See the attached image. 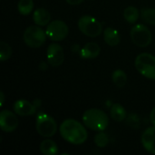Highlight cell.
Returning <instances> with one entry per match:
<instances>
[{
    "label": "cell",
    "mask_w": 155,
    "mask_h": 155,
    "mask_svg": "<svg viewBox=\"0 0 155 155\" xmlns=\"http://www.w3.org/2000/svg\"><path fill=\"white\" fill-rule=\"evenodd\" d=\"M47 63L53 67L60 66L64 61V52L63 47L56 43L49 45L46 50Z\"/></svg>",
    "instance_id": "obj_9"
},
{
    "label": "cell",
    "mask_w": 155,
    "mask_h": 155,
    "mask_svg": "<svg viewBox=\"0 0 155 155\" xmlns=\"http://www.w3.org/2000/svg\"><path fill=\"white\" fill-rule=\"evenodd\" d=\"M65 1L67 4H69L71 5H77L84 2V0H65Z\"/></svg>",
    "instance_id": "obj_25"
},
{
    "label": "cell",
    "mask_w": 155,
    "mask_h": 155,
    "mask_svg": "<svg viewBox=\"0 0 155 155\" xmlns=\"http://www.w3.org/2000/svg\"><path fill=\"white\" fill-rule=\"evenodd\" d=\"M82 119L85 127L92 131H104L109 125L108 115L104 111L97 108L86 110L84 113Z\"/></svg>",
    "instance_id": "obj_2"
},
{
    "label": "cell",
    "mask_w": 155,
    "mask_h": 155,
    "mask_svg": "<svg viewBox=\"0 0 155 155\" xmlns=\"http://www.w3.org/2000/svg\"><path fill=\"white\" fill-rule=\"evenodd\" d=\"M68 32L69 28L67 25L62 20L51 21L46 25L45 29L47 37L54 42H59L65 39V37L68 35Z\"/></svg>",
    "instance_id": "obj_8"
},
{
    "label": "cell",
    "mask_w": 155,
    "mask_h": 155,
    "mask_svg": "<svg viewBox=\"0 0 155 155\" xmlns=\"http://www.w3.org/2000/svg\"><path fill=\"white\" fill-rule=\"evenodd\" d=\"M150 122L153 126H155V107L152 110L150 114Z\"/></svg>",
    "instance_id": "obj_26"
},
{
    "label": "cell",
    "mask_w": 155,
    "mask_h": 155,
    "mask_svg": "<svg viewBox=\"0 0 155 155\" xmlns=\"http://www.w3.org/2000/svg\"><path fill=\"white\" fill-rule=\"evenodd\" d=\"M47 35L41 26L37 25H29L25 28L23 38L25 45L31 48H39L41 47L46 40Z\"/></svg>",
    "instance_id": "obj_5"
},
{
    "label": "cell",
    "mask_w": 155,
    "mask_h": 155,
    "mask_svg": "<svg viewBox=\"0 0 155 155\" xmlns=\"http://www.w3.org/2000/svg\"><path fill=\"white\" fill-rule=\"evenodd\" d=\"M34 9L33 0H19L17 4V10L22 15H28Z\"/></svg>",
    "instance_id": "obj_20"
},
{
    "label": "cell",
    "mask_w": 155,
    "mask_h": 155,
    "mask_svg": "<svg viewBox=\"0 0 155 155\" xmlns=\"http://www.w3.org/2000/svg\"><path fill=\"white\" fill-rule=\"evenodd\" d=\"M48 64L45 63V62H41L40 64H39V69L41 71H45L47 68H48Z\"/></svg>",
    "instance_id": "obj_27"
},
{
    "label": "cell",
    "mask_w": 155,
    "mask_h": 155,
    "mask_svg": "<svg viewBox=\"0 0 155 155\" xmlns=\"http://www.w3.org/2000/svg\"><path fill=\"white\" fill-rule=\"evenodd\" d=\"M9 110H3L0 114V128L5 133H12L18 127V119L15 115Z\"/></svg>",
    "instance_id": "obj_11"
},
{
    "label": "cell",
    "mask_w": 155,
    "mask_h": 155,
    "mask_svg": "<svg viewBox=\"0 0 155 155\" xmlns=\"http://www.w3.org/2000/svg\"><path fill=\"white\" fill-rule=\"evenodd\" d=\"M35 129L42 137L50 138L56 134L57 124L52 116L44 112H40L36 115Z\"/></svg>",
    "instance_id": "obj_3"
},
{
    "label": "cell",
    "mask_w": 155,
    "mask_h": 155,
    "mask_svg": "<svg viewBox=\"0 0 155 155\" xmlns=\"http://www.w3.org/2000/svg\"><path fill=\"white\" fill-rule=\"evenodd\" d=\"M40 152L44 155H55L59 153V148L56 143L51 139H45L40 143Z\"/></svg>",
    "instance_id": "obj_16"
},
{
    "label": "cell",
    "mask_w": 155,
    "mask_h": 155,
    "mask_svg": "<svg viewBox=\"0 0 155 155\" xmlns=\"http://www.w3.org/2000/svg\"><path fill=\"white\" fill-rule=\"evenodd\" d=\"M154 101H155V94H154Z\"/></svg>",
    "instance_id": "obj_29"
},
{
    "label": "cell",
    "mask_w": 155,
    "mask_h": 155,
    "mask_svg": "<svg viewBox=\"0 0 155 155\" xmlns=\"http://www.w3.org/2000/svg\"><path fill=\"white\" fill-rule=\"evenodd\" d=\"M136 70L144 77L155 80V56L149 53L138 54L134 61Z\"/></svg>",
    "instance_id": "obj_4"
},
{
    "label": "cell",
    "mask_w": 155,
    "mask_h": 155,
    "mask_svg": "<svg viewBox=\"0 0 155 155\" xmlns=\"http://www.w3.org/2000/svg\"><path fill=\"white\" fill-rule=\"evenodd\" d=\"M79 30L86 36L96 37L103 32V25L92 15H84L78 20Z\"/></svg>",
    "instance_id": "obj_6"
},
{
    "label": "cell",
    "mask_w": 155,
    "mask_h": 155,
    "mask_svg": "<svg viewBox=\"0 0 155 155\" xmlns=\"http://www.w3.org/2000/svg\"><path fill=\"white\" fill-rule=\"evenodd\" d=\"M110 116H111V118L114 121L118 122V123H121V122H124V120H126L127 112H126L125 108L122 104H114L111 107Z\"/></svg>",
    "instance_id": "obj_17"
},
{
    "label": "cell",
    "mask_w": 155,
    "mask_h": 155,
    "mask_svg": "<svg viewBox=\"0 0 155 155\" xmlns=\"http://www.w3.org/2000/svg\"><path fill=\"white\" fill-rule=\"evenodd\" d=\"M109 136L107 134H105L104 131L98 132V134H95L94 138V142L95 143V145L99 148H104L108 145L109 143Z\"/></svg>",
    "instance_id": "obj_22"
},
{
    "label": "cell",
    "mask_w": 155,
    "mask_h": 155,
    "mask_svg": "<svg viewBox=\"0 0 155 155\" xmlns=\"http://www.w3.org/2000/svg\"><path fill=\"white\" fill-rule=\"evenodd\" d=\"M141 18L147 24L155 25V8H143Z\"/></svg>",
    "instance_id": "obj_21"
},
{
    "label": "cell",
    "mask_w": 155,
    "mask_h": 155,
    "mask_svg": "<svg viewBox=\"0 0 155 155\" xmlns=\"http://www.w3.org/2000/svg\"><path fill=\"white\" fill-rule=\"evenodd\" d=\"M124 17L128 23L135 24L140 17V12L134 6H128L124 11Z\"/></svg>",
    "instance_id": "obj_19"
},
{
    "label": "cell",
    "mask_w": 155,
    "mask_h": 155,
    "mask_svg": "<svg viewBox=\"0 0 155 155\" xmlns=\"http://www.w3.org/2000/svg\"><path fill=\"white\" fill-rule=\"evenodd\" d=\"M127 124L133 127H139V117L135 114H132L127 118Z\"/></svg>",
    "instance_id": "obj_24"
},
{
    "label": "cell",
    "mask_w": 155,
    "mask_h": 155,
    "mask_svg": "<svg viewBox=\"0 0 155 155\" xmlns=\"http://www.w3.org/2000/svg\"><path fill=\"white\" fill-rule=\"evenodd\" d=\"M104 39L109 46H116L121 41V36L116 29L107 27L104 31Z\"/></svg>",
    "instance_id": "obj_15"
},
{
    "label": "cell",
    "mask_w": 155,
    "mask_h": 155,
    "mask_svg": "<svg viewBox=\"0 0 155 155\" xmlns=\"http://www.w3.org/2000/svg\"><path fill=\"white\" fill-rule=\"evenodd\" d=\"M130 35L133 43L138 47H147L153 40L152 32L143 24L134 25L131 29Z\"/></svg>",
    "instance_id": "obj_7"
},
{
    "label": "cell",
    "mask_w": 155,
    "mask_h": 155,
    "mask_svg": "<svg viewBox=\"0 0 155 155\" xmlns=\"http://www.w3.org/2000/svg\"><path fill=\"white\" fill-rule=\"evenodd\" d=\"M100 52L101 48L98 44L94 42H89L82 47L79 54L84 59H93L97 57L100 54Z\"/></svg>",
    "instance_id": "obj_13"
},
{
    "label": "cell",
    "mask_w": 155,
    "mask_h": 155,
    "mask_svg": "<svg viewBox=\"0 0 155 155\" xmlns=\"http://www.w3.org/2000/svg\"><path fill=\"white\" fill-rule=\"evenodd\" d=\"M112 80H113V83L114 84V85H116L119 88H122V87L125 86V84L127 83V74L124 71H123L121 69H117L113 73Z\"/></svg>",
    "instance_id": "obj_18"
},
{
    "label": "cell",
    "mask_w": 155,
    "mask_h": 155,
    "mask_svg": "<svg viewBox=\"0 0 155 155\" xmlns=\"http://www.w3.org/2000/svg\"><path fill=\"white\" fill-rule=\"evenodd\" d=\"M142 144L150 153L155 154V126L147 128L142 134Z\"/></svg>",
    "instance_id": "obj_12"
},
{
    "label": "cell",
    "mask_w": 155,
    "mask_h": 155,
    "mask_svg": "<svg viewBox=\"0 0 155 155\" xmlns=\"http://www.w3.org/2000/svg\"><path fill=\"white\" fill-rule=\"evenodd\" d=\"M12 55V48L6 42L0 43V61L5 62Z\"/></svg>",
    "instance_id": "obj_23"
},
{
    "label": "cell",
    "mask_w": 155,
    "mask_h": 155,
    "mask_svg": "<svg viewBox=\"0 0 155 155\" xmlns=\"http://www.w3.org/2000/svg\"><path fill=\"white\" fill-rule=\"evenodd\" d=\"M0 99H1V102H0V106H3L4 105V102H5V94L3 92L0 93Z\"/></svg>",
    "instance_id": "obj_28"
},
{
    "label": "cell",
    "mask_w": 155,
    "mask_h": 155,
    "mask_svg": "<svg viewBox=\"0 0 155 155\" xmlns=\"http://www.w3.org/2000/svg\"><path fill=\"white\" fill-rule=\"evenodd\" d=\"M40 104L39 100H35L33 104L26 100H17L14 104L13 110L19 116H31L36 113Z\"/></svg>",
    "instance_id": "obj_10"
},
{
    "label": "cell",
    "mask_w": 155,
    "mask_h": 155,
    "mask_svg": "<svg viewBox=\"0 0 155 155\" xmlns=\"http://www.w3.org/2000/svg\"><path fill=\"white\" fill-rule=\"evenodd\" d=\"M33 20L39 26H46L51 22V14L45 8H37L33 14Z\"/></svg>",
    "instance_id": "obj_14"
},
{
    "label": "cell",
    "mask_w": 155,
    "mask_h": 155,
    "mask_svg": "<svg viewBox=\"0 0 155 155\" xmlns=\"http://www.w3.org/2000/svg\"><path fill=\"white\" fill-rule=\"evenodd\" d=\"M59 132L64 140L74 145L82 144L88 138L85 125L74 119L64 120L59 127Z\"/></svg>",
    "instance_id": "obj_1"
}]
</instances>
